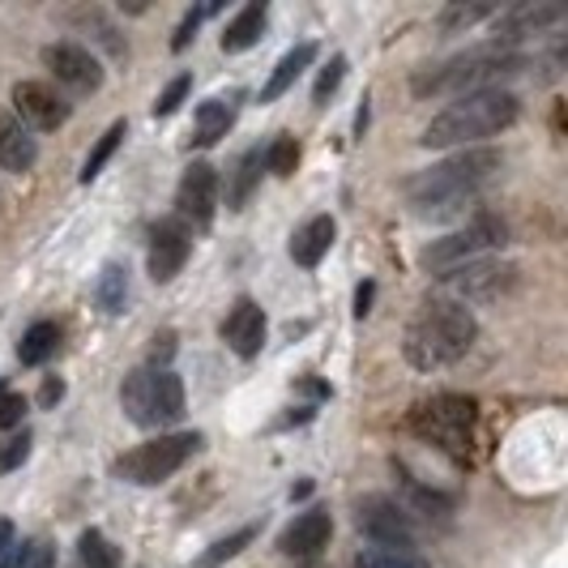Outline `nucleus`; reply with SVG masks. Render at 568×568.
Returning a JSON list of instances; mask_svg holds the SVG:
<instances>
[{
  "mask_svg": "<svg viewBox=\"0 0 568 568\" xmlns=\"http://www.w3.org/2000/svg\"><path fill=\"white\" fill-rule=\"evenodd\" d=\"M235 124V103H223V99H205L197 108V120H193V145H214L227 138V129Z\"/></svg>",
  "mask_w": 568,
  "mask_h": 568,
  "instance_id": "nucleus-23",
  "label": "nucleus"
},
{
  "mask_svg": "<svg viewBox=\"0 0 568 568\" xmlns=\"http://www.w3.org/2000/svg\"><path fill=\"white\" fill-rule=\"evenodd\" d=\"M13 535H18V530H13V521H9V517H0V560H4V551L13 547Z\"/></svg>",
  "mask_w": 568,
  "mask_h": 568,
  "instance_id": "nucleus-42",
  "label": "nucleus"
},
{
  "mask_svg": "<svg viewBox=\"0 0 568 568\" xmlns=\"http://www.w3.org/2000/svg\"><path fill=\"white\" fill-rule=\"evenodd\" d=\"M526 69V57L521 52H513V48H496V43H487V48H475V52H462V57L445 60V64H436V69H424V73H415V82L410 90L427 99V94H479V90H500L505 78L513 73H521Z\"/></svg>",
  "mask_w": 568,
  "mask_h": 568,
  "instance_id": "nucleus-4",
  "label": "nucleus"
},
{
  "mask_svg": "<svg viewBox=\"0 0 568 568\" xmlns=\"http://www.w3.org/2000/svg\"><path fill=\"white\" fill-rule=\"evenodd\" d=\"M355 526L376 547H415V517L394 496H364L355 505Z\"/></svg>",
  "mask_w": 568,
  "mask_h": 568,
  "instance_id": "nucleus-11",
  "label": "nucleus"
},
{
  "mask_svg": "<svg viewBox=\"0 0 568 568\" xmlns=\"http://www.w3.org/2000/svg\"><path fill=\"white\" fill-rule=\"evenodd\" d=\"M0 568H13V565H0Z\"/></svg>",
  "mask_w": 568,
  "mask_h": 568,
  "instance_id": "nucleus-43",
  "label": "nucleus"
},
{
  "mask_svg": "<svg viewBox=\"0 0 568 568\" xmlns=\"http://www.w3.org/2000/svg\"><path fill=\"white\" fill-rule=\"evenodd\" d=\"M171 351H175V334H159V338H154V346H150V368L168 364Z\"/></svg>",
  "mask_w": 568,
  "mask_h": 568,
  "instance_id": "nucleus-39",
  "label": "nucleus"
},
{
  "mask_svg": "<svg viewBox=\"0 0 568 568\" xmlns=\"http://www.w3.org/2000/svg\"><path fill=\"white\" fill-rule=\"evenodd\" d=\"M445 278V300H457V304H484V300H500L509 295L513 283H517V265L509 261H496V256H479V261H466L457 265Z\"/></svg>",
  "mask_w": 568,
  "mask_h": 568,
  "instance_id": "nucleus-9",
  "label": "nucleus"
},
{
  "mask_svg": "<svg viewBox=\"0 0 568 568\" xmlns=\"http://www.w3.org/2000/svg\"><path fill=\"white\" fill-rule=\"evenodd\" d=\"M219 214V171L210 163H189L175 189V219L189 231H210Z\"/></svg>",
  "mask_w": 568,
  "mask_h": 568,
  "instance_id": "nucleus-10",
  "label": "nucleus"
},
{
  "mask_svg": "<svg viewBox=\"0 0 568 568\" xmlns=\"http://www.w3.org/2000/svg\"><path fill=\"white\" fill-rule=\"evenodd\" d=\"M565 18L560 4H542V0H526V4H513L509 13L496 18V48H509L517 39H530L542 34L547 27H556Z\"/></svg>",
  "mask_w": 568,
  "mask_h": 568,
  "instance_id": "nucleus-16",
  "label": "nucleus"
},
{
  "mask_svg": "<svg viewBox=\"0 0 568 568\" xmlns=\"http://www.w3.org/2000/svg\"><path fill=\"white\" fill-rule=\"evenodd\" d=\"M22 419H27V398L13 389H0V432L22 427Z\"/></svg>",
  "mask_w": 568,
  "mask_h": 568,
  "instance_id": "nucleus-38",
  "label": "nucleus"
},
{
  "mask_svg": "<svg viewBox=\"0 0 568 568\" xmlns=\"http://www.w3.org/2000/svg\"><path fill=\"white\" fill-rule=\"evenodd\" d=\"M316 60V43H295L291 52H286L278 64H274V73H270V82L261 85V103H274V99H283L286 90L295 85V78L308 69Z\"/></svg>",
  "mask_w": 568,
  "mask_h": 568,
  "instance_id": "nucleus-20",
  "label": "nucleus"
},
{
  "mask_svg": "<svg viewBox=\"0 0 568 568\" xmlns=\"http://www.w3.org/2000/svg\"><path fill=\"white\" fill-rule=\"evenodd\" d=\"M124 133H129V124H124V120H115L112 129H108V133H103V138L94 142V150L85 154V163H82V184H90V180H99V171L108 168V159L115 154V145L124 142Z\"/></svg>",
  "mask_w": 568,
  "mask_h": 568,
  "instance_id": "nucleus-30",
  "label": "nucleus"
},
{
  "mask_svg": "<svg viewBox=\"0 0 568 568\" xmlns=\"http://www.w3.org/2000/svg\"><path fill=\"white\" fill-rule=\"evenodd\" d=\"M34 163H39V142L30 138L18 120L0 124V168L22 175V171H30Z\"/></svg>",
  "mask_w": 568,
  "mask_h": 568,
  "instance_id": "nucleus-21",
  "label": "nucleus"
},
{
  "mask_svg": "<svg viewBox=\"0 0 568 568\" xmlns=\"http://www.w3.org/2000/svg\"><path fill=\"white\" fill-rule=\"evenodd\" d=\"M496 9L491 4H449L445 13H440V30H470L475 22H484V18H491Z\"/></svg>",
  "mask_w": 568,
  "mask_h": 568,
  "instance_id": "nucleus-32",
  "label": "nucleus"
},
{
  "mask_svg": "<svg viewBox=\"0 0 568 568\" xmlns=\"http://www.w3.org/2000/svg\"><path fill=\"white\" fill-rule=\"evenodd\" d=\"M329 535H334V517L329 509H304L283 535H278V551L291 556V560H316L325 547H329Z\"/></svg>",
  "mask_w": 568,
  "mask_h": 568,
  "instance_id": "nucleus-15",
  "label": "nucleus"
},
{
  "mask_svg": "<svg viewBox=\"0 0 568 568\" xmlns=\"http://www.w3.org/2000/svg\"><path fill=\"white\" fill-rule=\"evenodd\" d=\"M13 568H57V547L48 539H34L30 547H22V556L13 560Z\"/></svg>",
  "mask_w": 568,
  "mask_h": 568,
  "instance_id": "nucleus-37",
  "label": "nucleus"
},
{
  "mask_svg": "<svg viewBox=\"0 0 568 568\" xmlns=\"http://www.w3.org/2000/svg\"><path fill=\"white\" fill-rule=\"evenodd\" d=\"M475 398H462V394H436V398H424L410 415H406V427L436 445L440 454L457 462V466H470L475 457Z\"/></svg>",
  "mask_w": 568,
  "mask_h": 568,
  "instance_id": "nucleus-5",
  "label": "nucleus"
},
{
  "mask_svg": "<svg viewBox=\"0 0 568 568\" xmlns=\"http://www.w3.org/2000/svg\"><path fill=\"white\" fill-rule=\"evenodd\" d=\"M265 22H270V9L265 4H244L235 18H231L227 27H223V39H219V48L227 52V57H235V52H248L256 39L265 34Z\"/></svg>",
  "mask_w": 568,
  "mask_h": 568,
  "instance_id": "nucleus-19",
  "label": "nucleus"
},
{
  "mask_svg": "<svg viewBox=\"0 0 568 568\" xmlns=\"http://www.w3.org/2000/svg\"><path fill=\"white\" fill-rule=\"evenodd\" d=\"M342 78H346V57H334L325 69H321V78H316L313 85V103L316 108H325L329 99H334V90L342 85Z\"/></svg>",
  "mask_w": 568,
  "mask_h": 568,
  "instance_id": "nucleus-34",
  "label": "nucleus"
},
{
  "mask_svg": "<svg viewBox=\"0 0 568 568\" xmlns=\"http://www.w3.org/2000/svg\"><path fill=\"white\" fill-rule=\"evenodd\" d=\"M78 568H120V551L103 530H85L78 539Z\"/></svg>",
  "mask_w": 568,
  "mask_h": 568,
  "instance_id": "nucleus-27",
  "label": "nucleus"
},
{
  "mask_svg": "<svg viewBox=\"0 0 568 568\" xmlns=\"http://www.w3.org/2000/svg\"><path fill=\"white\" fill-rule=\"evenodd\" d=\"M372 300H376V283H359V291H355V316L359 321L372 313Z\"/></svg>",
  "mask_w": 568,
  "mask_h": 568,
  "instance_id": "nucleus-41",
  "label": "nucleus"
},
{
  "mask_svg": "<svg viewBox=\"0 0 568 568\" xmlns=\"http://www.w3.org/2000/svg\"><path fill=\"white\" fill-rule=\"evenodd\" d=\"M253 539H256V526H244V530H235V535H227V539L214 542V547H210V551H205V556L197 560V568H223L227 560H235V556H240V551H244V547H248Z\"/></svg>",
  "mask_w": 568,
  "mask_h": 568,
  "instance_id": "nucleus-31",
  "label": "nucleus"
},
{
  "mask_svg": "<svg viewBox=\"0 0 568 568\" xmlns=\"http://www.w3.org/2000/svg\"><path fill=\"white\" fill-rule=\"evenodd\" d=\"M43 64L52 69L60 85H69L73 94H90L103 85V64L85 52L82 43H48L43 48Z\"/></svg>",
  "mask_w": 568,
  "mask_h": 568,
  "instance_id": "nucleus-12",
  "label": "nucleus"
},
{
  "mask_svg": "<svg viewBox=\"0 0 568 568\" xmlns=\"http://www.w3.org/2000/svg\"><path fill=\"white\" fill-rule=\"evenodd\" d=\"M402 487L410 496V505H402L406 513H427V517H449L454 513V496H440V491H432L410 475H402Z\"/></svg>",
  "mask_w": 568,
  "mask_h": 568,
  "instance_id": "nucleus-28",
  "label": "nucleus"
},
{
  "mask_svg": "<svg viewBox=\"0 0 568 568\" xmlns=\"http://www.w3.org/2000/svg\"><path fill=\"white\" fill-rule=\"evenodd\" d=\"M189 253H193V231L184 227L180 219L154 223V231H150V278L154 283H171L184 270Z\"/></svg>",
  "mask_w": 568,
  "mask_h": 568,
  "instance_id": "nucleus-13",
  "label": "nucleus"
},
{
  "mask_svg": "<svg viewBox=\"0 0 568 568\" xmlns=\"http://www.w3.org/2000/svg\"><path fill=\"white\" fill-rule=\"evenodd\" d=\"M120 406L129 424L138 427H171L184 419V381L171 368H138L124 376Z\"/></svg>",
  "mask_w": 568,
  "mask_h": 568,
  "instance_id": "nucleus-6",
  "label": "nucleus"
},
{
  "mask_svg": "<svg viewBox=\"0 0 568 568\" xmlns=\"http://www.w3.org/2000/svg\"><path fill=\"white\" fill-rule=\"evenodd\" d=\"M261 163H265L270 175H278V180L295 175V168H300V142H295L291 133H278V138L270 142V150H261Z\"/></svg>",
  "mask_w": 568,
  "mask_h": 568,
  "instance_id": "nucleus-29",
  "label": "nucleus"
},
{
  "mask_svg": "<svg viewBox=\"0 0 568 568\" xmlns=\"http://www.w3.org/2000/svg\"><path fill=\"white\" fill-rule=\"evenodd\" d=\"M30 445H34V436H30L27 427H22V432H13V436H4V440H0V475L18 470V466L30 457Z\"/></svg>",
  "mask_w": 568,
  "mask_h": 568,
  "instance_id": "nucleus-33",
  "label": "nucleus"
},
{
  "mask_svg": "<svg viewBox=\"0 0 568 568\" xmlns=\"http://www.w3.org/2000/svg\"><path fill=\"white\" fill-rule=\"evenodd\" d=\"M334 235H338V223L329 219V214H316L308 219L304 227L295 231V240H291V261L295 265H304V270H313L325 261V253L334 248Z\"/></svg>",
  "mask_w": 568,
  "mask_h": 568,
  "instance_id": "nucleus-18",
  "label": "nucleus"
},
{
  "mask_svg": "<svg viewBox=\"0 0 568 568\" xmlns=\"http://www.w3.org/2000/svg\"><path fill=\"white\" fill-rule=\"evenodd\" d=\"M500 171V154L496 150H462L445 163H432V168L415 171L402 193H406V205L419 214V219H432V223H445V219H457L466 205H475L479 193L487 189V180Z\"/></svg>",
  "mask_w": 568,
  "mask_h": 568,
  "instance_id": "nucleus-1",
  "label": "nucleus"
},
{
  "mask_svg": "<svg viewBox=\"0 0 568 568\" xmlns=\"http://www.w3.org/2000/svg\"><path fill=\"white\" fill-rule=\"evenodd\" d=\"M201 445H205L201 432H159L154 440H145L138 449L115 457V475L124 484H138V487L168 484L175 470L189 466V457L197 454Z\"/></svg>",
  "mask_w": 568,
  "mask_h": 568,
  "instance_id": "nucleus-7",
  "label": "nucleus"
},
{
  "mask_svg": "<svg viewBox=\"0 0 568 568\" xmlns=\"http://www.w3.org/2000/svg\"><path fill=\"white\" fill-rule=\"evenodd\" d=\"M509 240V227L496 219V214H479V219H470L462 231L454 235H445V240H432L424 253H419V265L432 270V274H449L457 265H466V261H479L484 253L491 248H500Z\"/></svg>",
  "mask_w": 568,
  "mask_h": 568,
  "instance_id": "nucleus-8",
  "label": "nucleus"
},
{
  "mask_svg": "<svg viewBox=\"0 0 568 568\" xmlns=\"http://www.w3.org/2000/svg\"><path fill=\"white\" fill-rule=\"evenodd\" d=\"M261 150H244L240 154V163H235V171H231L227 180V210H244L248 205V197L256 193V184H261Z\"/></svg>",
  "mask_w": 568,
  "mask_h": 568,
  "instance_id": "nucleus-25",
  "label": "nucleus"
},
{
  "mask_svg": "<svg viewBox=\"0 0 568 568\" xmlns=\"http://www.w3.org/2000/svg\"><path fill=\"white\" fill-rule=\"evenodd\" d=\"M479 338V321L466 304L457 300H427L419 313L410 316L406 338H402V355L406 364L419 372H440L454 368L457 359H466V351Z\"/></svg>",
  "mask_w": 568,
  "mask_h": 568,
  "instance_id": "nucleus-2",
  "label": "nucleus"
},
{
  "mask_svg": "<svg viewBox=\"0 0 568 568\" xmlns=\"http://www.w3.org/2000/svg\"><path fill=\"white\" fill-rule=\"evenodd\" d=\"M189 90H193V78L189 73H180V78H171L168 90L154 99V115H171V112H180V103L189 99Z\"/></svg>",
  "mask_w": 568,
  "mask_h": 568,
  "instance_id": "nucleus-36",
  "label": "nucleus"
},
{
  "mask_svg": "<svg viewBox=\"0 0 568 568\" xmlns=\"http://www.w3.org/2000/svg\"><path fill=\"white\" fill-rule=\"evenodd\" d=\"M60 398H64V381H60V376H48L43 389H39V406L48 410V406H57Z\"/></svg>",
  "mask_w": 568,
  "mask_h": 568,
  "instance_id": "nucleus-40",
  "label": "nucleus"
},
{
  "mask_svg": "<svg viewBox=\"0 0 568 568\" xmlns=\"http://www.w3.org/2000/svg\"><path fill=\"white\" fill-rule=\"evenodd\" d=\"M355 568H427V560L415 547H364L355 556Z\"/></svg>",
  "mask_w": 568,
  "mask_h": 568,
  "instance_id": "nucleus-26",
  "label": "nucleus"
},
{
  "mask_svg": "<svg viewBox=\"0 0 568 568\" xmlns=\"http://www.w3.org/2000/svg\"><path fill=\"white\" fill-rule=\"evenodd\" d=\"M57 351H60L57 321H34L27 334H22V342H18V359H22V368H43Z\"/></svg>",
  "mask_w": 568,
  "mask_h": 568,
  "instance_id": "nucleus-22",
  "label": "nucleus"
},
{
  "mask_svg": "<svg viewBox=\"0 0 568 568\" xmlns=\"http://www.w3.org/2000/svg\"><path fill=\"white\" fill-rule=\"evenodd\" d=\"M13 112L22 120V129H39V133H52L69 120V103L60 99L52 85L43 82H18L13 85Z\"/></svg>",
  "mask_w": 568,
  "mask_h": 568,
  "instance_id": "nucleus-14",
  "label": "nucleus"
},
{
  "mask_svg": "<svg viewBox=\"0 0 568 568\" xmlns=\"http://www.w3.org/2000/svg\"><path fill=\"white\" fill-rule=\"evenodd\" d=\"M210 13H214V4L189 9V13H184V22H180V27H175V34H171V52H184V48L197 39V27L205 22V18H210Z\"/></svg>",
  "mask_w": 568,
  "mask_h": 568,
  "instance_id": "nucleus-35",
  "label": "nucleus"
},
{
  "mask_svg": "<svg viewBox=\"0 0 568 568\" xmlns=\"http://www.w3.org/2000/svg\"><path fill=\"white\" fill-rule=\"evenodd\" d=\"M521 112L513 90H479V94H462L440 115H432L419 142L427 150H449V145H470L505 133Z\"/></svg>",
  "mask_w": 568,
  "mask_h": 568,
  "instance_id": "nucleus-3",
  "label": "nucleus"
},
{
  "mask_svg": "<svg viewBox=\"0 0 568 568\" xmlns=\"http://www.w3.org/2000/svg\"><path fill=\"white\" fill-rule=\"evenodd\" d=\"M223 342L240 359H256L261 355V346H265V313H261L256 300H248V295L235 300V308L223 321Z\"/></svg>",
  "mask_w": 568,
  "mask_h": 568,
  "instance_id": "nucleus-17",
  "label": "nucleus"
},
{
  "mask_svg": "<svg viewBox=\"0 0 568 568\" xmlns=\"http://www.w3.org/2000/svg\"><path fill=\"white\" fill-rule=\"evenodd\" d=\"M94 304L108 316H120L129 308V270L120 261H108L99 270V283H94Z\"/></svg>",
  "mask_w": 568,
  "mask_h": 568,
  "instance_id": "nucleus-24",
  "label": "nucleus"
}]
</instances>
